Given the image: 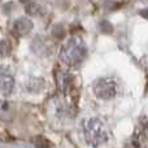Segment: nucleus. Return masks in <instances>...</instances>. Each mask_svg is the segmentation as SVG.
<instances>
[{"label": "nucleus", "instance_id": "obj_1", "mask_svg": "<svg viewBox=\"0 0 148 148\" xmlns=\"http://www.w3.org/2000/svg\"><path fill=\"white\" fill-rule=\"evenodd\" d=\"M87 56L86 43L79 36H72L64 43L60 49V61L68 68L79 65Z\"/></svg>", "mask_w": 148, "mask_h": 148}, {"label": "nucleus", "instance_id": "obj_5", "mask_svg": "<svg viewBox=\"0 0 148 148\" xmlns=\"http://www.w3.org/2000/svg\"><path fill=\"white\" fill-rule=\"evenodd\" d=\"M14 87V79L10 74L0 73V96H8Z\"/></svg>", "mask_w": 148, "mask_h": 148}, {"label": "nucleus", "instance_id": "obj_2", "mask_svg": "<svg viewBox=\"0 0 148 148\" xmlns=\"http://www.w3.org/2000/svg\"><path fill=\"white\" fill-rule=\"evenodd\" d=\"M83 134L86 143L91 148H99L104 143H107L109 138V133L101 120L96 117L88 118L83 123Z\"/></svg>", "mask_w": 148, "mask_h": 148}, {"label": "nucleus", "instance_id": "obj_10", "mask_svg": "<svg viewBox=\"0 0 148 148\" xmlns=\"http://www.w3.org/2000/svg\"><path fill=\"white\" fill-rule=\"evenodd\" d=\"M142 16H146V17H148V10H143V12H140Z\"/></svg>", "mask_w": 148, "mask_h": 148}, {"label": "nucleus", "instance_id": "obj_9", "mask_svg": "<svg viewBox=\"0 0 148 148\" xmlns=\"http://www.w3.org/2000/svg\"><path fill=\"white\" fill-rule=\"evenodd\" d=\"M34 146L36 148H49V142L43 136H38L34 139Z\"/></svg>", "mask_w": 148, "mask_h": 148}, {"label": "nucleus", "instance_id": "obj_3", "mask_svg": "<svg viewBox=\"0 0 148 148\" xmlns=\"http://www.w3.org/2000/svg\"><path fill=\"white\" fill-rule=\"evenodd\" d=\"M118 92V87H117V82L113 81L112 78H104L97 79L94 83V94L96 95L99 99L103 100H109L117 95Z\"/></svg>", "mask_w": 148, "mask_h": 148}, {"label": "nucleus", "instance_id": "obj_7", "mask_svg": "<svg viewBox=\"0 0 148 148\" xmlns=\"http://www.w3.org/2000/svg\"><path fill=\"white\" fill-rule=\"evenodd\" d=\"M12 52V44L8 39H3L0 42V57H7Z\"/></svg>", "mask_w": 148, "mask_h": 148}, {"label": "nucleus", "instance_id": "obj_8", "mask_svg": "<svg viewBox=\"0 0 148 148\" xmlns=\"http://www.w3.org/2000/svg\"><path fill=\"white\" fill-rule=\"evenodd\" d=\"M26 12L31 16H39L43 12V8L38 3H27L26 4Z\"/></svg>", "mask_w": 148, "mask_h": 148}, {"label": "nucleus", "instance_id": "obj_4", "mask_svg": "<svg viewBox=\"0 0 148 148\" xmlns=\"http://www.w3.org/2000/svg\"><path fill=\"white\" fill-rule=\"evenodd\" d=\"M34 27L33 21L29 17H20L12 23L10 31L16 38H23V36L29 35Z\"/></svg>", "mask_w": 148, "mask_h": 148}, {"label": "nucleus", "instance_id": "obj_6", "mask_svg": "<svg viewBox=\"0 0 148 148\" xmlns=\"http://www.w3.org/2000/svg\"><path fill=\"white\" fill-rule=\"evenodd\" d=\"M12 114V108H10L9 101H5V100H0V117L3 120H8L7 116Z\"/></svg>", "mask_w": 148, "mask_h": 148}]
</instances>
